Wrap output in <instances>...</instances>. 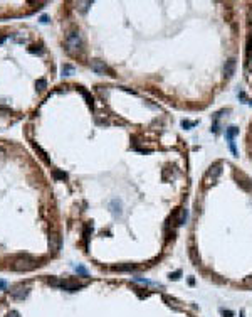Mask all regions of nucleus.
Instances as JSON below:
<instances>
[{"label":"nucleus","instance_id":"17","mask_svg":"<svg viewBox=\"0 0 252 317\" xmlns=\"http://www.w3.org/2000/svg\"><path fill=\"white\" fill-rule=\"evenodd\" d=\"M185 221H187V211H183V213H182V218L178 219V221H176V224L180 226V224H183Z\"/></svg>","mask_w":252,"mask_h":317},{"label":"nucleus","instance_id":"14","mask_svg":"<svg viewBox=\"0 0 252 317\" xmlns=\"http://www.w3.org/2000/svg\"><path fill=\"white\" fill-rule=\"evenodd\" d=\"M182 275V270H176V272H173V273H170V280H178Z\"/></svg>","mask_w":252,"mask_h":317},{"label":"nucleus","instance_id":"6","mask_svg":"<svg viewBox=\"0 0 252 317\" xmlns=\"http://www.w3.org/2000/svg\"><path fill=\"white\" fill-rule=\"evenodd\" d=\"M239 135V128L237 127H230L225 130V140L227 142H234V139Z\"/></svg>","mask_w":252,"mask_h":317},{"label":"nucleus","instance_id":"26","mask_svg":"<svg viewBox=\"0 0 252 317\" xmlns=\"http://www.w3.org/2000/svg\"><path fill=\"white\" fill-rule=\"evenodd\" d=\"M249 105H250V106H252V100H250V101H249Z\"/></svg>","mask_w":252,"mask_h":317},{"label":"nucleus","instance_id":"10","mask_svg":"<svg viewBox=\"0 0 252 317\" xmlns=\"http://www.w3.org/2000/svg\"><path fill=\"white\" fill-rule=\"evenodd\" d=\"M79 91H81V93H83V96H84V98H86V101H87V105H89V106H91V108H93V96H91V95H89V93H87V91H86V90H83V88H79Z\"/></svg>","mask_w":252,"mask_h":317},{"label":"nucleus","instance_id":"21","mask_svg":"<svg viewBox=\"0 0 252 317\" xmlns=\"http://www.w3.org/2000/svg\"><path fill=\"white\" fill-rule=\"evenodd\" d=\"M76 270H77V272H79V273H83L84 277H87V272H86V270L83 268V266H76Z\"/></svg>","mask_w":252,"mask_h":317},{"label":"nucleus","instance_id":"22","mask_svg":"<svg viewBox=\"0 0 252 317\" xmlns=\"http://www.w3.org/2000/svg\"><path fill=\"white\" fill-rule=\"evenodd\" d=\"M40 22H42V24H47V22H49V19H47V15H42V17H40Z\"/></svg>","mask_w":252,"mask_h":317},{"label":"nucleus","instance_id":"2","mask_svg":"<svg viewBox=\"0 0 252 317\" xmlns=\"http://www.w3.org/2000/svg\"><path fill=\"white\" fill-rule=\"evenodd\" d=\"M66 44H67L69 49L81 48V44H83V41H81V34L79 32H71L67 37H66Z\"/></svg>","mask_w":252,"mask_h":317},{"label":"nucleus","instance_id":"24","mask_svg":"<svg viewBox=\"0 0 252 317\" xmlns=\"http://www.w3.org/2000/svg\"><path fill=\"white\" fill-rule=\"evenodd\" d=\"M0 288H5V282L4 280H0Z\"/></svg>","mask_w":252,"mask_h":317},{"label":"nucleus","instance_id":"20","mask_svg":"<svg viewBox=\"0 0 252 317\" xmlns=\"http://www.w3.org/2000/svg\"><path fill=\"white\" fill-rule=\"evenodd\" d=\"M54 175H56V177H59V179H66V174H64V172H59V171H54Z\"/></svg>","mask_w":252,"mask_h":317},{"label":"nucleus","instance_id":"19","mask_svg":"<svg viewBox=\"0 0 252 317\" xmlns=\"http://www.w3.org/2000/svg\"><path fill=\"white\" fill-rule=\"evenodd\" d=\"M222 315L223 317H234V312H232V310H223L222 309Z\"/></svg>","mask_w":252,"mask_h":317},{"label":"nucleus","instance_id":"1","mask_svg":"<svg viewBox=\"0 0 252 317\" xmlns=\"http://www.w3.org/2000/svg\"><path fill=\"white\" fill-rule=\"evenodd\" d=\"M34 266H36V260L30 258V256H20L14 263V270H30Z\"/></svg>","mask_w":252,"mask_h":317},{"label":"nucleus","instance_id":"9","mask_svg":"<svg viewBox=\"0 0 252 317\" xmlns=\"http://www.w3.org/2000/svg\"><path fill=\"white\" fill-rule=\"evenodd\" d=\"M61 71H62V76H69V74L74 73V68H72V66H69V64H64L61 68Z\"/></svg>","mask_w":252,"mask_h":317},{"label":"nucleus","instance_id":"18","mask_svg":"<svg viewBox=\"0 0 252 317\" xmlns=\"http://www.w3.org/2000/svg\"><path fill=\"white\" fill-rule=\"evenodd\" d=\"M229 147H230V150H232V153H234V155H239V152H237V149H235V143L234 142H229Z\"/></svg>","mask_w":252,"mask_h":317},{"label":"nucleus","instance_id":"5","mask_svg":"<svg viewBox=\"0 0 252 317\" xmlns=\"http://www.w3.org/2000/svg\"><path fill=\"white\" fill-rule=\"evenodd\" d=\"M223 73H225V76H229V78L235 73V59H229V61L225 62V66H223Z\"/></svg>","mask_w":252,"mask_h":317},{"label":"nucleus","instance_id":"15","mask_svg":"<svg viewBox=\"0 0 252 317\" xmlns=\"http://www.w3.org/2000/svg\"><path fill=\"white\" fill-rule=\"evenodd\" d=\"M36 86L39 88V90H46V86H47V83H46V79H37V83H36Z\"/></svg>","mask_w":252,"mask_h":317},{"label":"nucleus","instance_id":"8","mask_svg":"<svg viewBox=\"0 0 252 317\" xmlns=\"http://www.w3.org/2000/svg\"><path fill=\"white\" fill-rule=\"evenodd\" d=\"M12 295L14 297H17V299H24L25 295H27V288H19V290H12Z\"/></svg>","mask_w":252,"mask_h":317},{"label":"nucleus","instance_id":"4","mask_svg":"<svg viewBox=\"0 0 252 317\" xmlns=\"http://www.w3.org/2000/svg\"><path fill=\"white\" fill-rule=\"evenodd\" d=\"M220 172H222V164H220V162H217V164H213L212 167L209 169V172H207V177L212 179V181H215V179L220 175Z\"/></svg>","mask_w":252,"mask_h":317},{"label":"nucleus","instance_id":"13","mask_svg":"<svg viewBox=\"0 0 252 317\" xmlns=\"http://www.w3.org/2000/svg\"><path fill=\"white\" fill-rule=\"evenodd\" d=\"M250 51H252V34H249V37H247V56H250Z\"/></svg>","mask_w":252,"mask_h":317},{"label":"nucleus","instance_id":"16","mask_svg":"<svg viewBox=\"0 0 252 317\" xmlns=\"http://www.w3.org/2000/svg\"><path fill=\"white\" fill-rule=\"evenodd\" d=\"M114 268L116 270H121V272H123V270H133L135 266L133 265H118V266H114Z\"/></svg>","mask_w":252,"mask_h":317},{"label":"nucleus","instance_id":"12","mask_svg":"<svg viewBox=\"0 0 252 317\" xmlns=\"http://www.w3.org/2000/svg\"><path fill=\"white\" fill-rule=\"evenodd\" d=\"M197 123H198V122H188V120H183V122H182V127H183V128H192V127H195Z\"/></svg>","mask_w":252,"mask_h":317},{"label":"nucleus","instance_id":"11","mask_svg":"<svg viewBox=\"0 0 252 317\" xmlns=\"http://www.w3.org/2000/svg\"><path fill=\"white\" fill-rule=\"evenodd\" d=\"M29 52H32V54H40V52H42V48H40V46H30Z\"/></svg>","mask_w":252,"mask_h":317},{"label":"nucleus","instance_id":"25","mask_svg":"<svg viewBox=\"0 0 252 317\" xmlns=\"http://www.w3.org/2000/svg\"><path fill=\"white\" fill-rule=\"evenodd\" d=\"M5 39H7V37H0V44H4V42H5Z\"/></svg>","mask_w":252,"mask_h":317},{"label":"nucleus","instance_id":"7","mask_svg":"<svg viewBox=\"0 0 252 317\" xmlns=\"http://www.w3.org/2000/svg\"><path fill=\"white\" fill-rule=\"evenodd\" d=\"M237 181H240L239 184L242 186V189H244V191H249V189H250V184H247V182H249V179H247V177H244V175H237Z\"/></svg>","mask_w":252,"mask_h":317},{"label":"nucleus","instance_id":"23","mask_svg":"<svg viewBox=\"0 0 252 317\" xmlns=\"http://www.w3.org/2000/svg\"><path fill=\"white\" fill-rule=\"evenodd\" d=\"M7 317H19V314H17V312H15V310H12V312H10V314H9V315H7Z\"/></svg>","mask_w":252,"mask_h":317},{"label":"nucleus","instance_id":"3","mask_svg":"<svg viewBox=\"0 0 252 317\" xmlns=\"http://www.w3.org/2000/svg\"><path fill=\"white\" fill-rule=\"evenodd\" d=\"M91 68H93L96 73H113L108 66H106L103 61H99V59H94V61L91 62Z\"/></svg>","mask_w":252,"mask_h":317}]
</instances>
